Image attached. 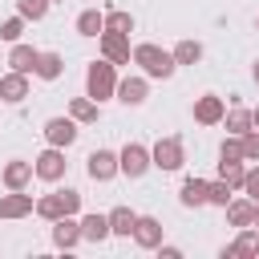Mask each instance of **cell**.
I'll return each mask as SVG.
<instances>
[{
    "mask_svg": "<svg viewBox=\"0 0 259 259\" xmlns=\"http://www.w3.org/2000/svg\"><path fill=\"white\" fill-rule=\"evenodd\" d=\"M130 61L146 73V77H154V81H166V77H174V53H166L162 45H134V53H130Z\"/></svg>",
    "mask_w": 259,
    "mask_h": 259,
    "instance_id": "cell-1",
    "label": "cell"
},
{
    "mask_svg": "<svg viewBox=\"0 0 259 259\" xmlns=\"http://www.w3.org/2000/svg\"><path fill=\"white\" fill-rule=\"evenodd\" d=\"M117 93V65L113 61H89V69H85V97H93L97 105L101 101H109Z\"/></svg>",
    "mask_w": 259,
    "mask_h": 259,
    "instance_id": "cell-2",
    "label": "cell"
},
{
    "mask_svg": "<svg viewBox=\"0 0 259 259\" xmlns=\"http://www.w3.org/2000/svg\"><path fill=\"white\" fill-rule=\"evenodd\" d=\"M182 162H186V146H182V138H178V134H170V138H158V142L150 146V166H158L162 174H174V170H182Z\"/></svg>",
    "mask_w": 259,
    "mask_h": 259,
    "instance_id": "cell-3",
    "label": "cell"
},
{
    "mask_svg": "<svg viewBox=\"0 0 259 259\" xmlns=\"http://www.w3.org/2000/svg\"><path fill=\"white\" fill-rule=\"evenodd\" d=\"M77 210H81V190H73V186L36 198V214H40L45 223H53V219H61V214H77Z\"/></svg>",
    "mask_w": 259,
    "mask_h": 259,
    "instance_id": "cell-4",
    "label": "cell"
},
{
    "mask_svg": "<svg viewBox=\"0 0 259 259\" xmlns=\"http://www.w3.org/2000/svg\"><path fill=\"white\" fill-rule=\"evenodd\" d=\"M150 170V146H142V142H125L121 150H117V174H125V178H142Z\"/></svg>",
    "mask_w": 259,
    "mask_h": 259,
    "instance_id": "cell-5",
    "label": "cell"
},
{
    "mask_svg": "<svg viewBox=\"0 0 259 259\" xmlns=\"http://www.w3.org/2000/svg\"><path fill=\"white\" fill-rule=\"evenodd\" d=\"M65 170H69V162H65V150H61V146H49V150H40V154L32 158V174H36L40 182H61Z\"/></svg>",
    "mask_w": 259,
    "mask_h": 259,
    "instance_id": "cell-6",
    "label": "cell"
},
{
    "mask_svg": "<svg viewBox=\"0 0 259 259\" xmlns=\"http://www.w3.org/2000/svg\"><path fill=\"white\" fill-rule=\"evenodd\" d=\"M40 134H45V142H49V146L69 150V146L77 142V134H81V130H77V121H73V117H49Z\"/></svg>",
    "mask_w": 259,
    "mask_h": 259,
    "instance_id": "cell-7",
    "label": "cell"
},
{
    "mask_svg": "<svg viewBox=\"0 0 259 259\" xmlns=\"http://www.w3.org/2000/svg\"><path fill=\"white\" fill-rule=\"evenodd\" d=\"M77 243H81V219H77V214L53 219V247H57V251H73Z\"/></svg>",
    "mask_w": 259,
    "mask_h": 259,
    "instance_id": "cell-8",
    "label": "cell"
},
{
    "mask_svg": "<svg viewBox=\"0 0 259 259\" xmlns=\"http://www.w3.org/2000/svg\"><path fill=\"white\" fill-rule=\"evenodd\" d=\"M219 255L223 259H259V231L255 227H239V239L227 243Z\"/></svg>",
    "mask_w": 259,
    "mask_h": 259,
    "instance_id": "cell-9",
    "label": "cell"
},
{
    "mask_svg": "<svg viewBox=\"0 0 259 259\" xmlns=\"http://www.w3.org/2000/svg\"><path fill=\"white\" fill-rule=\"evenodd\" d=\"M97 45H101V57H105V61L130 65V53H134V49H130V36H125V32H109V28H105V32L97 36Z\"/></svg>",
    "mask_w": 259,
    "mask_h": 259,
    "instance_id": "cell-10",
    "label": "cell"
},
{
    "mask_svg": "<svg viewBox=\"0 0 259 259\" xmlns=\"http://www.w3.org/2000/svg\"><path fill=\"white\" fill-rule=\"evenodd\" d=\"M162 235H166V227H162L154 214H138V223H134V235H130V239H134L142 251H154V247L162 243Z\"/></svg>",
    "mask_w": 259,
    "mask_h": 259,
    "instance_id": "cell-11",
    "label": "cell"
},
{
    "mask_svg": "<svg viewBox=\"0 0 259 259\" xmlns=\"http://www.w3.org/2000/svg\"><path fill=\"white\" fill-rule=\"evenodd\" d=\"M223 113H227V101H223L219 93H202V97H194V121H198V125H219Z\"/></svg>",
    "mask_w": 259,
    "mask_h": 259,
    "instance_id": "cell-12",
    "label": "cell"
},
{
    "mask_svg": "<svg viewBox=\"0 0 259 259\" xmlns=\"http://www.w3.org/2000/svg\"><path fill=\"white\" fill-rule=\"evenodd\" d=\"M85 170H89L93 182H109V178L117 174V154H113V150H93V154L85 158Z\"/></svg>",
    "mask_w": 259,
    "mask_h": 259,
    "instance_id": "cell-13",
    "label": "cell"
},
{
    "mask_svg": "<svg viewBox=\"0 0 259 259\" xmlns=\"http://www.w3.org/2000/svg\"><path fill=\"white\" fill-rule=\"evenodd\" d=\"M113 97H117L121 105H142V101L150 97V81H146V73H142V77H121Z\"/></svg>",
    "mask_w": 259,
    "mask_h": 259,
    "instance_id": "cell-14",
    "label": "cell"
},
{
    "mask_svg": "<svg viewBox=\"0 0 259 259\" xmlns=\"http://www.w3.org/2000/svg\"><path fill=\"white\" fill-rule=\"evenodd\" d=\"M28 89H32V85H28V73H16V69H12V73L0 77V101H8V105H20V101L28 97Z\"/></svg>",
    "mask_w": 259,
    "mask_h": 259,
    "instance_id": "cell-15",
    "label": "cell"
},
{
    "mask_svg": "<svg viewBox=\"0 0 259 259\" xmlns=\"http://www.w3.org/2000/svg\"><path fill=\"white\" fill-rule=\"evenodd\" d=\"M32 210H36L32 194H24V190H8V194H0V219H24V214H32Z\"/></svg>",
    "mask_w": 259,
    "mask_h": 259,
    "instance_id": "cell-16",
    "label": "cell"
},
{
    "mask_svg": "<svg viewBox=\"0 0 259 259\" xmlns=\"http://www.w3.org/2000/svg\"><path fill=\"white\" fill-rule=\"evenodd\" d=\"M0 178H4V186H8V190H24V186L32 182V162H24V158H12V162H4Z\"/></svg>",
    "mask_w": 259,
    "mask_h": 259,
    "instance_id": "cell-17",
    "label": "cell"
},
{
    "mask_svg": "<svg viewBox=\"0 0 259 259\" xmlns=\"http://www.w3.org/2000/svg\"><path fill=\"white\" fill-rule=\"evenodd\" d=\"M223 210H227V223H231V227H255L259 202H251V198H231Z\"/></svg>",
    "mask_w": 259,
    "mask_h": 259,
    "instance_id": "cell-18",
    "label": "cell"
},
{
    "mask_svg": "<svg viewBox=\"0 0 259 259\" xmlns=\"http://www.w3.org/2000/svg\"><path fill=\"white\" fill-rule=\"evenodd\" d=\"M109 239V214H85L81 219V243H105Z\"/></svg>",
    "mask_w": 259,
    "mask_h": 259,
    "instance_id": "cell-19",
    "label": "cell"
},
{
    "mask_svg": "<svg viewBox=\"0 0 259 259\" xmlns=\"http://www.w3.org/2000/svg\"><path fill=\"white\" fill-rule=\"evenodd\" d=\"M69 117H73L77 125H93V121L101 117V105H97L93 97H73V101H69Z\"/></svg>",
    "mask_w": 259,
    "mask_h": 259,
    "instance_id": "cell-20",
    "label": "cell"
},
{
    "mask_svg": "<svg viewBox=\"0 0 259 259\" xmlns=\"http://www.w3.org/2000/svg\"><path fill=\"white\" fill-rule=\"evenodd\" d=\"M32 73H36L40 81H57V77L65 73V61H61V53H36V65H32Z\"/></svg>",
    "mask_w": 259,
    "mask_h": 259,
    "instance_id": "cell-21",
    "label": "cell"
},
{
    "mask_svg": "<svg viewBox=\"0 0 259 259\" xmlns=\"http://www.w3.org/2000/svg\"><path fill=\"white\" fill-rule=\"evenodd\" d=\"M178 202L182 206H206V178H186L182 182V190H178Z\"/></svg>",
    "mask_w": 259,
    "mask_h": 259,
    "instance_id": "cell-22",
    "label": "cell"
},
{
    "mask_svg": "<svg viewBox=\"0 0 259 259\" xmlns=\"http://www.w3.org/2000/svg\"><path fill=\"white\" fill-rule=\"evenodd\" d=\"M105 32V12L101 8H85L77 16V36H101Z\"/></svg>",
    "mask_w": 259,
    "mask_h": 259,
    "instance_id": "cell-23",
    "label": "cell"
},
{
    "mask_svg": "<svg viewBox=\"0 0 259 259\" xmlns=\"http://www.w3.org/2000/svg\"><path fill=\"white\" fill-rule=\"evenodd\" d=\"M134 223H138V214H134L130 206H113V210H109V235L130 239V235H134Z\"/></svg>",
    "mask_w": 259,
    "mask_h": 259,
    "instance_id": "cell-24",
    "label": "cell"
},
{
    "mask_svg": "<svg viewBox=\"0 0 259 259\" xmlns=\"http://www.w3.org/2000/svg\"><path fill=\"white\" fill-rule=\"evenodd\" d=\"M8 65L16 69V73H32V65H36V49L32 45H12V53H8Z\"/></svg>",
    "mask_w": 259,
    "mask_h": 259,
    "instance_id": "cell-25",
    "label": "cell"
},
{
    "mask_svg": "<svg viewBox=\"0 0 259 259\" xmlns=\"http://www.w3.org/2000/svg\"><path fill=\"white\" fill-rule=\"evenodd\" d=\"M223 121H227V134H235V138H243L247 130H255V125H251V109H243V105L227 109V113H223Z\"/></svg>",
    "mask_w": 259,
    "mask_h": 259,
    "instance_id": "cell-26",
    "label": "cell"
},
{
    "mask_svg": "<svg viewBox=\"0 0 259 259\" xmlns=\"http://www.w3.org/2000/svg\"><path fill=\"white\" fill-rule=\"evenodd\" d=\"M170 53H174V65H198V61H202V45H198V40H190V36H186V40H178Z\"/></svg>",
    "mask_w": 259,
    "mask_h": 259,
    "instance_id": "cell-27",
    "label": "cell"
},
{
    "mask_svg": "<svg viewBox=\"0 0 259 259\" xmlns=\"http://www.w3.org/2000/svg\"><path fill=\"white\" fill-rule=\"evenodd\" d=\"M134 24H138V20H134V12H125V8H109V12H105V28H109V32H125V36H130Z\"/></svg>",
    "mask_w": 259,
    "mask_h": 259,
    "instance_id": "cell-28",
    "label": "cell"
},
{
    "mask_svg": "<svg viewBox=\"0 0 259 259\" xmlns=\"http://www.w3.org/2000/svg\"><path fill=\"white\" fill-rule=\"evenodd\" d=\"M231 198H235V186L231 182H223V178L206 182V206H227Z\"/></svg>",
    "mask_w": 259,
    "mask_h": 259,
    "instance_id": "cell-29",
    "label": "cell"
},
{
    "mask_svg": "<svg viewBox=\"0 0 259 259\" xmlns=\"http://www.w3.org/2000/svg\"><path fill=\"white\" fill-rule=\"evenodd\" d=\"M243 174H247V162H219V178L231 182L235 190L243 186Z\"/></svg>",
    "mask_w": 259,
    "mask_h": 259,
    "instance_id": "cell-30",
    "label": "cell"
},
{
    "mask_svg": "<svg viewBox=\"0 0 259 259\" xmlns=\"http://www.w3.org/2000/svg\"><path fill=\"white\" fill-rule=\"evenodd\" d=\"M45 12H49V0H16V16L24 20H45Z\"/></svg>",
    "mask_w": 259,
    "mask_h": 259,
    "instance_id": "cell-31",
    "label": "cell"
},
{
    "mask_svg": "<svg viewBox=\"0 0 259 259\" xmlns=\"http://www.w3.org/2000/svg\"><path fill=\"white\" fill-rule=\"evenodd\" d=\"M24 36V16H8L4 24H0V40H8V45H16Z\"/></svg>",
    "mask_w": 259,
    "mask_h": 259,
    "instance_id": "cell-32",
    "label": "cell"
},
{
    "mask_svg": "<svg viewBox=\"0 0 259 259\" xmlns=\"http://www.w3.org/2000/svg\"><path fill=\"white\" fill-rule=\"evenodd\" d=\"M219 162H243V142L235 134H227V142L219 146Z\"/></svg>",
    "mask_w": 259,
    "mask_h": 259,
    "instance_id": "cell-33",
    "label": "cell"
},
{
    "mask_svg": "<svg viewBox=\"0 0 259 259\" xmlns=\"http://www.w3.org/2000/svg\"><path fill=\"white\" fill-rule=\"evenodd\" d=\"M239 142H243V162H259V130H247Z\"/></svg>",
    "mask_w": 259,
    "mask_h": 259,
    "instance_id": "cell-34",
    "label": "cell"
},
{
    "mask_svg": "<svg viewBox=\"0 0 259 259\" xmlns=\"http://www.w3.org/2000/svg\"><path fill=\"white\" fill-rule=\"evenodd\" d=\"M239 190H243L251 202H259V166H251V170L243 174V186H239Z\"/></svg>",
    "mask_w": 259,
    "mask_h": 259,
    "instance_id": "cell-35",
    "label": "cell"
},
{
    "mask_svg": "<svg viewBox=\"0 0 259 259\" xmlns=\"http://www.w3.org/2000/svg\"><path fill=\"white\" fill-rule=\"evenodd\" d=\"M154 251H162V259H182V247H170V243H158Z\"/></svg>",
    "mask_w": 259,
    "mask_h": 259,
    "instance_id": "cell-36",
    "label": "cell"
},
{
    "mask_svg": "<svg viewBox=\"0 0 259 259\" xmlns=\"http://www.w3.org/2000/svg\"><path fill=\"white\" fill-rule=\"evenodd\" d=\"M251 125H255V130H259V105H255V109H251Z\"/></svg>",
    "mask_w": 259,
    "mask_h": 259,
    "instance_id": "cell-37",
    "label": "cell"
},
{
    "mask_svg": "<svg viewBox=\"0 0 259 259\" xmlns=\"http://www.w3.org/2000/svg\"><path fill=\"white\" fill-rule=\"evenodd\" d=\"M251 77H255V85H259V61H255V69H251Z\"/></svg>",
    "mask_w": 259,
    "mask_h": 259,
    "instance_id": "cell-38",
    "label": "cell"
},
{
    "mask_svg": "<svg viewBox=\"0 0 259 259\" xmlns=\"http://www.w3.org/2000/svg\"><path fill=\"white\" fill-rule=\"evenodd\" d=\"M255 231H259V214H255Z\"/></svg>",
    "mask_w": 259,
    "mask_h": 259,
    "instance_id": "cell-39",
    "label": "cell"
},
{
    "mask_svg": "<svg viewBox=\"0 0 259 259\" xmlns=\"http://www.w3.org/2000/svg\"><path fill=\"white\" fill-rule=\"evenodd\" d=\"M255 28H259V16H255Z\"/></svg>",
    "mask_w": 259,
    "mask_h": 259,
    "instance_id": "cell-40",
    "label": "cell"
},
{
    "mask_svg": "<svg viewBox=\"0 0 259 259\" xmlns=\"http://www.w3.org/2000/svg\"><path fill=\"white\" fill-rule=\"evenodd\" d=\"M49 4H61V0H49Z\"/></svg>",
    "mask_w": 259,
    "mask_h": 259,
    "instance_id": "cell-41",
    "label": "cell"
}]
</instances>
